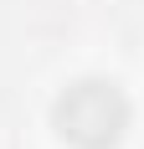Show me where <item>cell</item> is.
Returning a JSON list of instances; mask_svg holds the SVG:
<instances>
[{"instance_id":"cell-1","label":"cell","mask_w":144,"mask_h":149,"mask_svg":"<svg viewBox=\"0 0 144 149\" xmlns=\"http://www.w3.org/2000/svg\"><path fill=\"white\" fill-rule=\"evenodd\" d=\"M52 118H57V134L67 144H77V149H113L118 134H124V123H129V103H124V93L113 82L87 77V82H72L57 98Z\"/></svg>"}]
</instances>
